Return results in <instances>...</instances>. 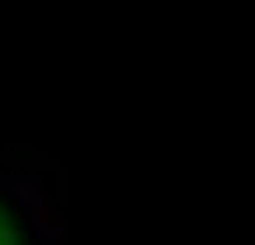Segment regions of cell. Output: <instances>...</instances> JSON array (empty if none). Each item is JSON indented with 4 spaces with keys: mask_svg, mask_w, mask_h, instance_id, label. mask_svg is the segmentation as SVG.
I'll list each match as a JSON object with an SVG mask.
<instances>
[{
    "mask_svg": "<svg viewBox=\"0 0 255 245\" xmlns=\"http://www.w3.org/2000/svg\"><path fill=\"white\" fill-rule=\"evenodd\" d=\"M0 245H33V227H28L24 208L0 189Z\"/></svg>",
    "mask_w": 255,
    "mask_h": 245,
    "instance_id": "6da1fadb",
    "label": "cell"
}]
</instances>
